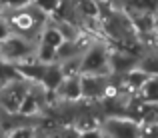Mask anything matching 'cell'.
<instances>
[{
    "label": "cell",
    "mask_w": 158,
    "mask_h": 138,
    "mask_svg": "<svg viewBox=\"0 0 158 138\" xmlns=\"http://www.w3.org/2000/svg\"><path fill=\"white\" fill-rule=\"evenodd\" d=\"M2 18L6 20L10 34L22 36V38L30 40V42H38L40 32L48 24L50 16L44 14L34 2L28 4L24 8H16V10H4Z\"/></svg>",
    "instance_id": "1"
},
{
    "label": "cell",
    "mask_w": 158,
    "mask_h": 138,
    "mask_svg": "<svg viewBox=\"0 0 158 138\" xmlns=\"http://www.w3.org/2000/svg\"><path fill=\"white\" fill-rule=\"evenodd\" d=\"M110 48L112 46L104 38H96L84 52L80 54V66L78 72L96 74V76H110Z\"/></svg>",
    "instance_id": "2"
},
{
    "label": "cell",
    "mask_w": 158,
    "mask_h": 138,
    "mask_svg": "<svg viewBox=\"0 0 158 138\" xmlns=\"http://www.w3.org/2000/svg\"><path fill=\"white\" fill-rule=\"evenodd\" d=\"M34 50H36V42H30V40L16 36V34H8L0 42V60L16 66V64L32 60Z\"/></svg>",
    "instance_id": "3"
},
{
    "label": "cell",
    "mask_w": 158,
    "mask_h": 138,
    "mask_svg": "<svg viewBox=\"0 0 158 138\" xmlns=\"http://www.w3.org/2000/svg\"><path fill=\"white\" fill-rule=\"evenodd\" d=\"M30 84L32 82L24 80V78H16V80H10L0 86V112L18 114V108L22 104L28 88H30Z\"/></svg>",
    "instance_id": "4"
},
{
    "label": "cell",
    "mask_w": 158,
    "mask_h": 138,
    "mask_svg": "<svg viewBox=\"0 0 158 138\" xmlns=\"http://www.w3.org/2000/svg\"><path fill=\"white\" fill-rule=\"evenodd\" d=\"M100 128L106 138H140V124L130 118H104Z\"/></svg>",
    "instance_id": "5"
},
{
    "label": "cell",
    "mask_w": 158,
    "mask_h": 138,
    "mask_svg": "<svg viewBox=\"0 0 158 138\" xmlns=\"http://www.w3.org/2000/svg\"><path fill=\"white\" fill-rule=\"evenodd\" d=\"M110 76H96V74H84L80 76V92L84 102H100L106 94Z\"/></svg>",
    "instance_id": "6"
},
{
    "label": "cell",
    "mask_w": 158,
    "mask_h": 138,
    "mask_svg": "<svg viewBox=\"0 0 158 138\" xmlns=\"http://www.w3.org/2000/svg\"><path fill=\"white\" fill-rule=\"evenodd\" d=\"M52 100L56 102H64V104H76L82 100V92H80V76H64L56 90L52 94Z\"/></svg>",
    "instance_id": "7"
},
{
    "label": "cell",
    "mask_w": 158,
    "mask_h": 138,
    "mask_svg": "<svg viewBox=\"0 0 158 138\" xmlns=\"http://www.w3.org/2000/svg\"><path fill=\"white\" fill-rule=\"evenodd\" d=\"M62 78H64V74H62V70H60V64H58V62H50V64H46V68H44V74H42V78H40L38 86L46 92V94L52 96L54 90L60 86Z\"/></svg>",
    "instance_id": "8"
},
{
    "label": "cell",
    "mask_w": 158,
    "mask_h": 138,
    "mask_svg": "<svg viewBox=\"0 0 158 138\" xmlns=\"http://www.w3.org/2000/svg\"><path fill=\"white\" fill-rule=\"evenodd\" d=\"M138 68L142 70L144 74H148V76H158V44L140 50Z\"/></svg>",
    "instance_id": "9"
},
{
    "label": "cell",
    "mask_w": 158,
    "mask_h": 138,
    "mask_svg": "<svg viewBox=\"0 0 158 138\" xmlns=\"http://www.w3.org/2000/svg\"><path fill=\"white\" fill-rule=\"evenodd\" d=\"M142 102L148 104H158V76H148V80L142 84V88L136 92Z\"/></svg>",
    "instance_id": "10"
},
{
    "label": "cell",
    "mask_w": 158,
    "mask_h": 138,
    "mask_svg": "<svg viewBox=\"0 0 158 138\" xmlns=\"http://www.w3.org/2000/svg\"><path fill=\"white\" fill-rule=\"evenodd\" d=\"M140 126H148V124H158V104H148L144 102L142 112L138 116Z\"/></svg>",
    "instance_id": "11"
},
{
    "label": "cell",
    "mask_w": 158,
    "mask_h": 138,
    "mask_svg": "<svg viewBox=\"0 0 158 138\" xmlns=\"http://www.w3.org/2000/svg\"><path fill=\"white\" fill-rule=\"evenodd\" d=\"M4 138H38V130L34 124H22V126L4 132Z\"/></svg>",
    "instance_id": "12"
},
{
    "label": "cell",
    "mask_w": 158,
    "mask_h": 138,
    "mask_svg": "<svg viewBox=\"0 0 158 138\" xmlns=\"http://www.w3.org/2000/svg\"><path fill=\"white\" fill-rule=\"evenodd\" d=\"M34 0H0V6H2V12L4 10H16V8H24L28 4H32Z\"/></svg>",
    "instance_id": "13"
},
{
    "label": "cell",
    "mask_w": 158,
    "mask_h": 138,
    "mask_svg": "<svg viewBox=\"0 0 158 138\" xmlns=\"http://www.w3.org/2000/svg\"><path fill=\"white\" fill-rule=\"evenodd\" d=\"M140 138H158V124L140 126Z\"/></svg>",
    "instance_id": "14"
},
{
    "label": "cell",
    "mask_w": 158,
    "mask_h": 138,
    "mask_svg": "<svg viewBox=\"0 0 158 138\" xmlns=\"http://www.w3.org/2000/svg\"><path fill=\"white\" fill-rule=\"evenodd\" d=\"M80 138H106V134L102 132V128H92V130L80 132Z\"/></svg>",
    "instance_id": "15"
},
{
    "label": "cell",
    "mask_w": 158,
    "mask_h": 138,
    "mask_svg": "<svg viewBox=\"0 0 158 138\" xmlns=\"http://www.w3.org/2000/svg\"><path fill=\"white\" fill-rule=\"evenodd\" d=\"M152 34H154L156 44H158V12H156V22H154V30H152Z\"/></svg>",
    "instance_id": "16"
}]
</instances>
